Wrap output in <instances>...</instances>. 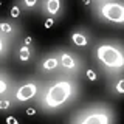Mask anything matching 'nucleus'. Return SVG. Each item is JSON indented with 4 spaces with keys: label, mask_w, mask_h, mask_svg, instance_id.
I'll use <instances>...</instances> for the list:
<instances>
[{
    "label": "nucleus",
    "mask_w": 124,
    "mask_h": 124,
    "mask_svg": "<svg viewBox=\"0 0 124 124\" xmlns=\"http://www.w3.org/2000/svg\"><path fill=\"white\" fill-rule=\"evenodd\" d=\"M6 90V84H5V81H0V93H3V92H5Z\"/></svg>",
    "instance_id": "17"
},
{
    "label": "nucleus",
    "mask_w": 124,
    "mask_h": 124,
    "mask_svg": "<svg viewBox=\"0 0 124 124\" xmlns=\"http://www.w3.org/2000/svg\"><path fill=\"white\" fill-rule=\"evenodd\" d=\"M44 6H45V11H46V13L56 14L57 11H59V8H61V2H57V0H48Z\"/></svg>",
    "instance_id": "7"
},
{
    "label": "nucleus",
    "mask_w": 124,
    "mask_h": 124,
    "mask_svg": "<svg viewBox=\"0 0 124 124\" xmlns=\"http://www.w3.org/2000/svg\"><path fill=\"white\" fill-rule=\"evenodd\" d=\"M53 23H54L53 19H46V20H45V28H51Z\"/></svg>",
    "instance_id": "16"
},
{
    "label": "nucleus",
    "mask_w": 124,
    "mask_h": 124,
    "mask_svg": "<svg viewBox=\"0 0 124 124\" xmlns=\"http://www.w3.org/2000/svg\"><path fill=\"white\" fill-rule=\"evenodd\" d=\"M23 5H25V6H34V5H36V2H34V0H23Z\"/></svg>",
    "instance_id": "15"
},
{
    "label": "nucleus",
    "mask_w": 124,
    "mask_h": 124,
    "mask_svg": "<svg viewBox=\"0 0 124 124\" xmlns=\"http://www.w3.org/2000/svg\"><path fill=\"white\" fill-rule=\"evenodd\" d=\"M73 85L68 82V81H61V82H56L53 87H50V90L46 92L45 95V104L48 107H57L61 106L62 102H65L70 95H71Z\"/></svg>",
    "instance_id": "1"
},
{
    "label": "nucleus",
    "mask_w": 124,
    "mask_h": 124,
    "mask_svg": "<svg viewBox=\"0 0 124 124\" xmlns=\"http://www.w3.org/2000/svg\"><path fill=\"white\" fill-rule=\"evenodd\" d=\"M59 64H62V67H65V68H68V70L78 68V64L75 62V59H73L68 53H61L59 54Z\"/></svg>",
    "instance_id": "6"
},
{
    "label": "nucleus",
    "mask_w": 124,
    "mask_h": 124,
    "mask_svg": "<svg viewBox=\"0 0 124 124\" xmlns=\"http://www.w3.org/2000/svg\"><path fill=\"white\" fill-rule=\"evenodd\" d=\"M123 85H124V81L121 79V81L118 82V85H116V92H118V93H123V92H124V87H123Z\"/></svg>",
    "instance_id": "14"
},
{
    "label": "nucleus",
    "mask_w": 124,
    "mask_h": 124,
    "mask_svg": "<svg viewBox=\"0 0 124 124\" xmlns=\"http://www.w3.org/2000/svg\"><path fill=\"white\" fill-rule=\"evenodd\" d=\"M0 30H2V33H13V26L9 25V23H2L0 25Z\"/></svg>",
    "instance_id": "11"
},
{
    "label": "nucleus",
    "mask_w": 124,
    "mask_h": 124,
    "mask_svg": "<svg viewBox=\"0 0 124 124\" xmlns=\"http://www.w3.org/2000/svg\"><path fill=\"white\" fill-rule=\"evenodd\" d=\"M19 14H20L19 6H13V8H11V17H19Z\"/></svg>",
    "instance_id": "12"
},
{
    "label": "nucleus",
    "mask_w": 124,
    "mask_h": 124,
    "mask_svg": "<svg viewBox=\"0 0 124 124\" xmlns=\"http://www.w3.org/2000/svg\"><path fill=\"white\" fill-rule=\"evenodd\" d=\"M98 59L102 62L104 65H107V67L110 68H121L123 64H124V57L121 51H119L118 48H115V46L112 45H102L98 48Z\"/></svg>",
    "instance_id": "2"
},
{
    "label": "nucleus",
    "mask_w": 124,
    "mask_h": 124,
    "mask_svg": "<svg viewBox=\"0 0 124 124\" xmlns=\"http://www.w3.org/2000/svg\"><path fill=\"white\" fill-rule=\"evenodd\" d=\"M57 64H59V59H56V57H50V59H45L42 62V68L44 70H53L57 67Z\"/></svg>",
    "instance_id": "9"
},
{
    "label": "nucleus",
    "mask_w": 124,
    "mask_h": 124,
    "mask_svg": "<svg viewBox=\"0 0 124 124\" xmlns=\"http://www.w3.org/2000/svg\"><path fill=\"white\" fill-rule=\"evenodd\" d=\"M71 40L75 42L76 45H79V46H84V45H87L88 39L85 37L84 34H81V33H73V36H71Z\"/></svg>",
    "instance_id": "8"
},
{
    "label": "nucleus",
    "mask_w": 124,
    "mask_h": 124,
    "mask_svg": "<svg viewBox=\"0 0 124 124\" xmlns=\"http://www.w3.org/2000/svg\"><path fill=\"white\" fill-rule=\"evenodd\" d=\"M87 78L90 81H96V73L93 71V70H87Z\"/></svg>",
    "instance_id": "13"
},
{
    "label": "nucleus",
    "mask_w": 124,
    "mask_h": 124,
    "mask_svg": "<svg viewBox=\"0 0 124 124\" xmlns=\"http://www.w3.org/2000/svg\"><path fill=\"white\" fill-rule=\"evenodd\" d=\"M101 16L110 22L123 23L124 22V6L116 2H106L101 8Z\"/></svg>",
    "instance_id": "3"
},
{
    "label": "nucleus",
    "mask_w": 124,
    "mask_h": 124,
    "mask_svg": "<svg viewBox=\"0 0 124 124\" xmlns=\"http://www.w3.org/2000/svg\"><path fill=\"white\" fill-rule=\"evenodd\" d=\"M26 113H28V115H34V113H36V110H34V108H28V110H26Z\"/></svg>",
    "instance_id": "20"
},
{
    "label": "nucleus",
    "mask_w": 124,
    "mask_h": 124,
    "mask_svg": "<svg viewBox=\"0 0 124 124\" xmlns=\"http://www.w3.org/2000/svg\"><path fill=\"white\" fill-rule=\"evenodd\" d=\"M8 106H9V102H8L6 99H3L2 102H0V108H8Z\"/></svg>",
    "instance_id": "19"
},
{
    "label": "nucleus",
    "mask_w": 124,
    "mask_h": 124,
    "mask_svg": "<svg viewBox=\"0 0 124 124\" xmlns=\"http://www.w3.org/2000/svg\"><path fill=\"white\" fill-rule=\"evenodd\" d=\"M6 123H9V124H17V119L13 118V116H8V118H6Z\"/></svg>",
    "instance_id": "18"
},
{
    "label": "nucleus",
    "mask_w": 124,
    "mask_h": 124,
    "mask_svg": "<svg viewBox=\"0 0 124 124\" xmlns=\"http://www.w3.org/2000/svg\"><path fill=\"white\" fill-rule=\"evenodd\" d=\"M19 57H20V61H23V62H26V61L30 59V50H28V46H22L20 53H19Z\"/></svg>",
    "instance_id": "10"
},
{
    "label": "nucleus",
    "mask_w": 124,
    "mask_h": 124,
    "mask_svg": "<svg viewBox=\"0 0 124 124\" xmlns=\"http://www.w3.org/2000/svg\"><path fill=\"white\" fill-rule=\"evenodd\" d=\"M108 121L110 119L106 115V112H96L93 115H85L84 118L79 119V123H84V124H107Z\"/></svg>",
    "instance_id": "5"
},
{
    "label": "nucleus",
    "mask_w": 124,
    "mask_h": 124,
    "mask_svg": "<svg viewBox=\"0 0 124 124\" xmlns=\"http://www.w3.org/2000/svg\"><path fill=\"white\" fill-rule=\"evenodd\" d=\"M25 44H31V37H30V36L25 37Z\"/></svg>",
    "instance_id": "21"
},
{
    "label": "nucleus",
    "mask_w": 124,
    "mask_h": 124,
    "mask_svg": "<svg viewBox=\"0 0 124 124\" xmlns=\"http://www.w3.org/2000/svg\"><path fill=\"white\" fill-rule=\"evenodd\" d=\"M36 92H37V85L30 82V84H25V85H22V87L19 88L17 93H16V98L19 101H28L36 95Z\"/></svg>",
    "instance_id": "4"
}]
</instances>
